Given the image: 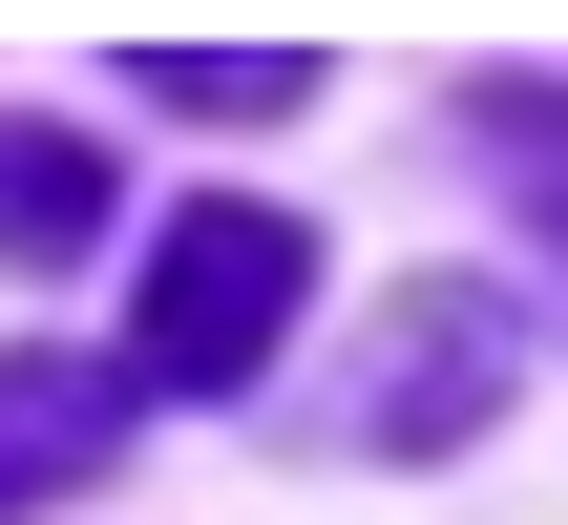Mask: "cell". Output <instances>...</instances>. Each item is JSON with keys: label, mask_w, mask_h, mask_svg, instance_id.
Wrapping results in <instances>:
<instances>
[{"label": "cell", "mask_w": 568, "mask_h": 525, "mask_svg": "<svg viewBox=\"0 0 568 525\" xmlns=\"http://www.w3.org/2000/svg\"><path fill=\"white\" fill-rule=\"evenodd\" d=\"M295 295H316V231L253 210V189H211V210H169V253H148V358H126V379H169V400H253L274 337H295Z\"/></svg>", "instance_id": "6da1fadb"}, {"label": "cell", "mask_w": 568, "mask_h": 525, "mask_svg": "<svg viewBox=\"0 0 568 525\" xmlns=\"http://www.w3.org/2000/svg\"><path fill=\"white\" fill-rule=\"evenodd\" d=\"M506 358H527V316H506L485 274H422V295H400V358L358 379V442H379V463H443V442L506 400Z\"/></svg>", "instance_id": "7a4b0ae2"}, {"label": "cell", "mask_w": 568, "mask_h": 525, "mask_svg": "<svg viewBox=\"0 0 568 525\" xmlns=\"http://www.w3.org/2000/svg\"><path fill=\"white\" fill-rule=\"evenodd\" d=\"M126 400H148V379H105V358H0V505H63V484H105Z\"/></svg>", "instance_id": "3957f363"}, {"label": "cell", "mask_w": 568, "mask_h": 525, "mask_svg": "<svg viewBox=\"0 0 568 525\" xmlns=\"http://www.w3.org/2000/svg\"><path fill=\"white\" fill-rule=\"evenodd\" d=\"M105 231V147H63V126H0V274H63Z\"/></svg>", "instance_id": "277c9868"}, {"label": "cell", "mask_w": 568, "mask_h": 525, "mask_svg": "<svg viewBox=\"0 0 568 525\" xmlns=\"http://www.w3.org/2000/svg\"><path fill=\"white\" fill-rule=\"evenodd\" d=\"M126 63H148L169 105H295V84H316V42H126Z\"/></svg>", "instance_id": "5b68a950"}]
</instances>
